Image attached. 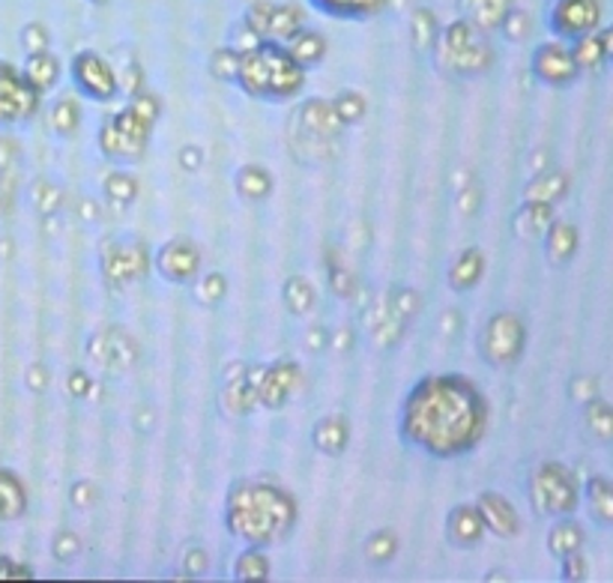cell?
<instances>
[{"mask_svg": "<svg viewBox=\"0 0 613 583\" xmlns=\"http://www.w3.org/2000/svg\"><path fill=\"white\" fill-rule=\"evenodd\" d=\"M72 87L91 102H114L121 96V75L100 51H79L70 63Z\"/></svg>", "mask_w": 613, "mask_h": 583, "instance_id": "cell-7", "label": "cell"}, {"mask_svg": "<svg viewBox=\"0 0 613 583\" xmlns=\"http://www.w3.org/2000/svg\"><path fill=\"white\" fill-rule=\"evenodd\" d=\"M21 72H24V79L31 81L33 91L42 96V93L58 87V81H61V61H58L49 49L33 51V54H28V61H24Z\"/></svg>", "mask_w": 613, "mask_h": 583, "instance_id": "cell-18", "label": "cell"}, {"mask_svg": "<svg viewBox=\"0 0 613 583\" xmlns=\"http://www.w3.org/2000/svg\"><path fill=\"white\" fill-rule=\"evenodd\" d=\"M583 503L586 512L599 527H613V482L604 476H593L590 482L583 485Z\"/></svg>", "mask_w": 613, "mask_h": 583, "instance_id": "cell-19", "label": "cell"}, {"mask_svg": "<svg viewBox=\"0 0 613 583\" xmlns=\"http://www.w3.org/2000/svg\"><path fill=\"white\" fill-rule=\"evenodd\" d=\"M553 527L548 530V548L557 560H565V556H572V553H581L583 548V530L581 523L572 521V514H565V518H553Z\"/></svg>", "mask_w": 613, "mask_h": 583, "instance_id": "cell-21", "label": "cell"}, {"mask_svg": "<svg viewBox=\"0 0 613 583\" xmlns=\"http://www.w3.org/2000/svg\"><path fill=\"white\" fill-rule=\"evenodd\" d=\"M583 423L590 428L599 443H613V404L607 402H586L583 407Z\"/></svg>", "mask_w": 613, "mask_h": 583, "instance_id": "cell-24", "label": "cell"}, {"mask_svg": "<svg viewBox=\"0 0 613 583\" xmlns=\"http://www.w3.org/2000/svg\"><path fill=\"white\" fill-rule=\"evenodd\" d=\"M156 100L153 96H138L129 108L117 111L105 117L100 126V150L105 159L117 165H135L144 159L150 147V132L156 123Z\"/></svg>", "mask_w": 613, "mask_h": 583, "instance_id": "cell-4", "label": "cell"}, {"mask_svg": "<svg viewBox=\"0 0 613 583\" xmlns=\"http://www.w3.org/2000/svg\"><path fill=\"white\" fill-rule=\"evenodd\" d=\"M309 7L332 21H368L381 15L386 0H309Z\"/></svg>", "mask_w": 613, "mask_h": 583, "instance_id": "cell-16", "label": "cell"}, {"mask_svg": "<svg viewBox=\"0 0 613 583\" xmlns=\"http://www.w3.org/2000/svg\"><path fill=\"white\" fill-rule=\"evenodd\" d=\"M15 577H33V572L10 556H0V581H15Z\"/></svg>", "mask_w": 613, "mask_h": 583, "instance_id": "cell-29", "label": "cell"}, {"mask_svg": "<svg viewBox=\"0 0 613 583\" xmlns=\"http://www.w3.org/2000/svg\"><path fill=\"white\" fill-rule=\"evenodd\" d=\"M544 246H548V254H551L553 263H565L578 249V231H574V225H551L548 228V237H544Z\"/></svg>", "mask_w": 613, "mask_h": 583, "instance_id": "cell-23", "label": "cell"}, {"mask_svg": "<svg viewBox=\"0 0 613 583\" xmlns=\"http://www.w3.org/2000/svg\"><path fill=\"white\" fill-rule=\"evenodd\" d=\"M42 105V96L24 79L21 66L10 61H0V126H21L37 117Z\"/></svg>", "mask_w": 613, "mask_h": 583, "instance_id": "cell-8", "label": "cell"}, {"mask_svg": "<svg viewBox=\"0 0 613 583\" xmlns=\"http://www.w3.org/2000/svg\"><path fill=\"white\" fill-rule=\"evenodd\" d=\"M500 31H503L509 40H521V37L530 33V15H527V12L512 10L509 12V19L503 21V28H500Z\"/></svg>", "mask_w": 613, "mask_h": 583, "instance_id": "cell-28", "label": "cell"}, {"mask_svg": "<svg viewBox=\"0 0 613 583\" xmlns=\"http://www.w3.org/2000/svg\"><path fill=\"white\" fill-rule=\"evenodd\" d=\"M530 503L542 518H565L581 506V485L565 464H539L530 476Z\"/></svg>", "mask_w": 613, "mask_h": 583, "instance_id": "cell-6", "label": "cell"}, {"mask_svg": "<svg viewBox=\"0 0 613 583\" xmlns=\"http://www.w3.org/2000/svg\"><path fill=\"white\" fill-rule=\"evenodd\" d=\"M485 523L476 512V503H461L455 506L449 518H446V539L455 544V548H472V544L482 542Z\"/></svg>", "mask_w": 613, "mask_h": 583, "instance_id": "cell-15", "label": "cell"}, {"mask_svg": "<svg viewBox=\"0 0 613 583\" xmlns=\"http://www.w3.org/2000/svg\"><path fill=\"white\" fill-rule=\"evenodd\" d=\"M458 7L464 21H470L472 28L491 37L503 28V21L515 10V0H458Z\"/></svg>", "mask_w": 613, "mask_h": 583, "instance_id": "cell-14", "label": "cell"}, {"mask_svg": "<svg viewBox=\"0 0 613 583\" xmlns=\"http://www.w3.org/2000/svg\"><path fill=\"white\" fill-rule=\"evenodd\" d=\"M523 339H527V332H523V323L518 314H493L482 332V344H479L485 363L493 365V368H509V365H515L521 360Z\"/></svg>", "mask_w": 613, "mask_h": 583, "instance_id": "cell-9", "label": "cell"}, {"mask_svg": "<svg viewBox=\"0 0 613 583\" xmlns=\"http://www.w3.org/2000/svg\"><path fill=\"white\" fill-rule=\"evenodd\" d=\"M28 514V488L10 467H0V527L21 521Z\"/></svg>", "mask_w": 613, "mask_h": 583, "instance_id": "cell-17", "label": "cell"}, {"mask_svg": "<svg viewBox=\"0 0 613 583\" xmlns=\"http://www.w3.org/2000/svg\"><path fill=\"white\" fill-rule=\"evenodd\" d=\"M548 28L563 42L590 37L602 28V0H551Z\"/></svg>", "mask_w": 613, "mask_h": 583, "instance_id": "cell-10", "label": "cell"}, {"mask_svg": "<svg viewBox=\"0 0 613 583\" xmlns=\"http://www.w3.org/2000/svg\"><path fill=\"white\" fill-rule=\"evenodd\" d=\"M491 423V404L467 374H428L413 383L398 410V437L434 461H458L479 449Z\"/></svg>", "mask_w": 613, "mask_h": 583, "instance_id": "cell-1", "label": "cell"}, {"mask_svg": "<svg viewBox=\"0 0 613 583\" xmlns=\"http://www.w3.org/2000/svg\"><path fill=\"white\" fill-rule=\"evenodd\" d=\"M476 512L482 518L485 530L493 533L497 539H515L521 533V518L515 512L512 500H506L503 493L497 491H485L479 493L476 500Z\"/></svg>", "mask_w": 613, "mask_h": 583, "instance_id": "cell-13", "label": "cell"}, {"mask_svg": "<svg viewBox=\"0 0 613 583\" xmlns=\"http://www.w3.org/2000/svg\"><path fill=\"white\" fill-rule=\"evenodd\" d=\"M284 45H288V51L300 61L302 70H314V66L326 58V45H330V42H326V37H323L321 31L300 28Z\"/></svg>", "mask_w": 613, "mask_h": 583, "instance_id": "cell-20", "label": "cell"}, {"mask_svg": "<svg viewBox=\"0 0 613 583\" xmlns=\"http://www.w3.org/2000/svg\"><path fill=\"white\" fill-rule=\"evenodd\" d=\"M309 70H302L288 45L279 40H254L246 49H237L233 84L249 100L291 102L305 91Z\"/></svg>", "mask_w": 613, "mask_h": 583, "instance_id": "cell-3", "label": "cell"}, {"mask_svg": "<svg viewBox=\"0 0 613 583\" xmlns=\"http://www.w3.org/2000/svg\"><path fill=\"white\" fill-rule=\"evenodd\" d=\"M21 42H24L28 54H33V51H45L49 49V31L42 28L40 21H31V24L21 31Z\"/></svg>", "mask_w": 613, "mask_h": 583, "instance_id": "cell-27", "label": "cell"}, {"mask_svg": "<svg viewBox=\"0 0 613 583\" xmlns=\"http://www.w3.org/2000/svg\"><path fill=\"white\" fill-rule=\"evenodd\" d=\"M530 70L544 87H553V91H563L569 84L578 81L581 70H578V61H574L572 45L563 40H548L542 45H536L533 61H530Z\"/></svg>", "mask_w": 613, "mask_h": 583, "instance_id": "cell-11", "label": "cell"}, {"mask_svg": "<svg viewBox=\"0 0 613 583\" xmlns=\"http://www.w3.org/2000/svg\"><path fill=\"white\" fill-rule=\"evenodd\" d=\"M611 63H613V54H611Z\"/></svg>", "mask_w": 613, "mask_h": 583, "instance_id": "cell-30", "label": "cell"}, {"mask_svg": "<svg viewBox=\"0 0 613 583\" xmlns=\"http://www.w3.org/2000/svg\"><path fill=\"white\" fill-rule=\"evenodd\" d=\"M51 126L58 135H72L79 126V105L72 100H61L51 111Z\"/></svg>", "mask_w": 613, "mask_h": 583, "instance_id": "cell-26", "label": "cell"}, {"mask_svg": "<svg viewBox=\"0 0 613 583\" xmlns=\"http://www.w3.org/2000/svg\"><path fill=\"white\" fill-rule=\"evenodd\" d=\"M572 45L574 61H578V70H602L604 63H607V51H604V42L599 37V31L590 33V37H581V40L569 42Z\"/></svg>", "mask_w": 613, "mask_h": 583, "instance_id": "cell-22", "label": "cell"}, {"mask_svg": "<svg viewBox=\"0 0 613 583\" xmlns=\"http://www.w3.org/2000/svg\"><path fill=\"white\" fill-rule=\"evenodd\" d=\"M237 577L240 581H267L270 577V560L263 548H242L237 556Z\"/></svg>", "mask_w": 613, "mask_h": 583, "instance_id": "cell-25", "label": "cell"}, {"mask_svg": "<svg viewBox=\"0 0 613 583\" xmlns=\"http://www.w3.org/2000/svg\"><path fill=\"white\" fill-rule=\"evenodd\" d=\"M434 58L437 66L458 79H476L493 70L497 63V49L491 45V37L472 28L470 21L455 19L443 24L437 40H434Z\"/></svg>", "mask_w": 613, "mask_h": 583, "instance_id": "cell-5", "label": "cell"}, {"mask_svg": "<svg viewBox=\"0 0 613 583\" xmlns=\"http://www.w3.org/2000/svg\"><path fill=\"white\" fill-rule=\"evenodd\" d=\"M201 267V258H198V249L191 246L189 240L165 242L156 254V270L162 272V279H168L174 284H186L195 279V272Z\"/></svg>", "mask_w": 613, "mask_h": 583, "instance_id": "cell-12", "label": "cell"}, {"mask_svg": "<svg viewBox=\"0 0 613 583\" xmlns=\"http://www.w3.org/2000/svg\"><path fill=\"white\" fill-rule=\"evenodd\" d=\"M297 527V500L282 485L252 476L237 479L225 500V530L242 548L282 544Z\"/></svg>", "mask_w": 613, "mask_h": 583, "instance_id": "cell-2", "label": "cell"}]
</instances>
